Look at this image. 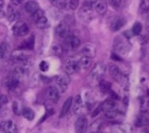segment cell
<instances>
[{
  "label": "cell",
  "instance_id": "cell-37",
  "mask_svg": "<svg viewBox=\"0 0 149 133\" xmlns=\"http://www.w3.org/2000/svg\"><path fill=\"white\" fill-rule=\"evenodd\" d=\"M53 114H54V111H53V109H48V111H47V113L45 114V116H43V117H42V118L40 119V121H39V123H41L42 121H45V119L49 118V117H50L51 115H53Z\"/></svg>",
  "mask_w": 149,
  "mask_h": 133
},
{
  "label": "cell",
  "instance_id": "cell-29",
  "mask_svg": "<svg viewBox=\"0 0 149 133\" xmlns=\"http://www.w3.org/2000/svg\"><path fill=\"white\" fill-rule=\"evenodd\" d=\"M142 29H143V26L142 24L139 22H136L133 25V28H132V33H133V35H135V36H138V35H141V33H142Z\"/></svg>",
  "mask_w": 149,
  "mask_h": 133
},
{
  "label": "cell",
  "instance_id": "cell-13",
  "mask_svg": "<svg viewBox=\"0 0 149 133\" xmlns=\"http://www.w3.org/2000/svg\"><path fill=\"white\" fill-rule=\"evenodd\" d=\"M45 96L52 103H57L60 100V92L57 91L55 87H48L45 89Z\"/></svg>",
  "mask_w": 149,
  "mask_h": 133
},
{
  "label": "cell",
  "instance_id": "cell-2",
  "mask_svg": "<svg viewBox=\"0 0 149 133\" xmlns=\"http://www.w3.org/2000/svg\"><path fill=\"white\" fill-rule=\"evenodd\" d=\"M113 49L120 55H125L130 50V43L124 36H118L113 40Z\"/></svg>",
  "mask_w": 149,
  "mask_h": 133
},
{
  "label": "cell",
  "instance_id": "cell-4",
  "mask_svg": "<svg viewBox=\"0 0 149 133\" xmlns=\"http://www.w3.org/2000/svg\"><path fill=\"white\" fill-rule=\"evenodd\" d=\"M70 83V77L68 74H61L55 77V88L61 93H65Z\"/></svg>",
  "mask_w": 149,
  "mask_h": 133
},
{
  "label": "cell",
  "instance_id": "cell-9",
  "mask_svg": "<svg viewBox=\"0 0 149 133\" xmlns=\"http://www.w3.org/2000/svg\"><path fill=\"white\" fill-rule=\"evenodd\" d=\"M72 109H74V114L77 115H82L84 111L88 109L86 108V104L83 102L81 95H76L72 100Z\"/></svg>",
  "mask_w": 149,
  "mask_h": 133
},
{
  "label": "cell",
  "instance_id": "cell-42",
  "mask_svg": "<svg viewBox=\"0 0 149 133\" xmlns=\"http://www.w3.org/2000/svg\"><path fill=\"white\" fill-rule=\"evenodd\" d=\"M147 30L149 32V16H148V19H147Z\"/></svg>",
  "mask_w": 149,
  "mask_h": 133
},
{
  "label": "cell",
  "instance_id": "cell-34",
  "mask_svg": "<svg viewBox=\"0 0 149 133\" xmlns=\"http://www.w3.org/2000/svg\"><path fill=\"white\" fill-rule=\"evenodd\" d=\"M109 4H111L112 8L115 9H119L122 4V0H109Z\"/></svg>",
  "mask_w": 149,
  "mask_h": 133
},
{
  "label": "cell",
  "instance_id": "cell-20",
  "mask_svg": "<svg viewBox=\"0 0 149 133\" xmlns=\"http://www.w3.org/2000/svg\"><path fill=\"white\" fill-rule=\"evenodd\" d=\"M94 10L101 15H104L107 11V1L106 0H97L93 4Z\"/></svg>",
  "mask_w": 149,
  "mask_h": 133
},
{
  "label": "cell",
  "instance_id": "cell-16",
  "mask_svg": "<svg viewBox=\"0 0 149 133\" xmlns=\"http://www.w3.org/2000/svg\"><path fill=\"white\" fill-rule=\"evenodd\" d=\"M0 129L3 133H17L16 125L12 120H6L0 123Z\"/></svg>",
  "mask_w": 149,
  "mask_h": 133
},
{
  "label": "cell",
  "instance_id": "cell-33",
  "mask_svg": "<svg viewBox=\"0 0 149 133\" xmlns=\"http://www.w3.org/2000/svg\"><path fill=\"white\" fill-rule=\"evenodd\" d=\"M141 10L146 12L149 10V0H141Z\"/></svg>",
  "mask_w": 149,
  "mask_h": 133
},
{
  "label": "cell",
  "instance_id": "cell-3",
  "mask_svg": "<svg viewBox=\"0 0 149 133\" xmlns=\"http://www.w3.org/2000/svg\"><path fill=\"white\" fill-rule=\"evenodd\" d=\"M79 18L82 22L84 23H90L94 19V9L93 6L89 4L88 1L84 2V4L81 7L80 11H79Z\"/></svg>",
  "mask_w": 149,
  "mask_h": 133
},
{
  "label": "cell",
  "instance_id": "cell-25",
  "mask_svg": "<svg viewBox=\"0 0 149 133\" xmlns=\"http://www.w3.org/2000/svg\"><path fill=\"white\" fill-rule=\"evenodd\" d=\"M22 115H23V117H24V118L27 119V120H29V121L35 118L34 111H33L31 108H29V107H23Z\"/></svg>",
  "mask_w": 149,
  "mask_h": 133
},
{
  "label": "cell",
  "instance_id": "cell-36",
  "mask_svg": "<svg viewBox=\"0 0 149 133\" xmlns=\"http://www.w3.org/2000/svg\"><path fill=\"white\" fill-rule=\"evenodd\" d=\"M12 109L15 114H19V103L17 101H14L13 104H12Z\"/></svg>",
  "mask_w": 149,
  "mask_h": 133
},
{
  "label": "cell",
  "instance_id": "cell-7",
  "mask_svg": "<svg viewBox=\"0 0 149 133\" xmlns=\"http://www.w3.org/2000/svg\"><path fill=\"white\" fill-rule=\"evenodd\" d=\"M12 62L16 65H29V61H28V55L25 54V52L23 50H15L12 52L11 54Z\"/></svg>",
  "mask_w": 149,
  "mask_h": 133
},
{
  "label": "cell",
  "instance_id": "cell-8",
  "mask_svg": "<svg viewBox=\"0 0 149 133\" xmlns=\"http://www.w3.org/2000/svg\"><path fill=\"white\" fill-rule=\"evenodd\" d=\"M12 29H13V35L16 37H24V36H27L29 34L28 24H26L25 22H22V21H17L15 23Z\"/></svg>",
  "mask_w": 149,
  "mask_h": 133
},
{
  "label": "cell",
  "instance_id": "cell-17",
  "mask_svg": "<svg viewBox=\"0 0 149 133\" xmlns=\"http://www.w3.org/2000/svg\"><path fill=\"white\" fill-rule=\"evenodd\" d=\"M82 56H86L89 59H93L95 54H96V48L95 46L92 43H86L81 49Z\"/></svg>",
  "mask_w": 149,
  "mask_h": 133
},
{
  "label": "cell",
  "instance_id": "cell-1",
  "mask_svg": "<svg viewBox=\"0 0 149 133\" xmlns=\"http://www.w3.org/2000/svg\"><path fill=\"white\" fill-rule=\"evenodd\" d=\"M102 109L104 111L105 116L107 118H116L120 113L119 104L117 103V101L112 100V99H108L106 100L104 103L102 104Z\"/></svg>",
  "mask_w": 149,
  "mask_h": 133
},
{
  "label": "cell",
  "instance_id": "cell-18",
  "mask_svg": "<svg viewBox=\"0 0 149 133\" xmlns=\"http://www.w3.org/2000/svg\"><path fill=\"white\" fill-rule=\"evenodd\" d=\"M124 24H125V20L121 18V16H117L110 23V29L112 32H118L124 26Z\"/></svg>",
  "mask_w": 149,
  "mask_h": 133
},
{
  "label": "cell",
  "instance_id": "cell-5",
  "mask_svg": "<svg viewBox=\"0 0 149 133\" xmlns=\"http://www.w3.org/2000/svg\"><path fill=\"white\" fill-rule=\"evenodd\" d=\"M4 88L11 93H16V91H19L21 89V80L15 78L12 75H9L3 81Z\"/></svg>",
  "mask_w": 149,
  "mask_h": 133
},
{
  "label": "cell",
  "instance_id": "cell-38",
  "mask_svg": "<svg viewBox=\"0 0 149 133\" xmlns=\"http://www.w3.org/2000/svg\"><path fill=\"white\" fill-rule=\"evenodd\" d=\"M102 111H103V109H102V104H101V105H100L98 107H96L95 109H94V111L92 113V117H96L97 115L100 114V113H101Z\"/></svg>",
  "mask_w": 149,
  "mask_h": 133
},
{
  "label": "cell",
  "instance_id": "cell-26",
  "mask_svg": "<svg viewBox=\"0 0 149 133\" xmlns=\"http://www.w3.org/2000/svg\"><path fill=\"white\" fill-rule=\"evenodd\" d=\"M35 24H36V26H37L38 28H40V29H45V28H47L49 26V21L48 19H47V16H43V18H41V19H39L37 21V22H35Z\"/></svg>",
  "mask_w": 149,
  "mask_h": 133
},
{
  "label": "cell",
  "instance_id": "cell-30",
  "mask_svg": "<svg viewBox=\"0 0 149 133\" xmlns=\"http://www.w3.org/2000/svg\"><path fill=\"white\" fill-rule=\"evenodd\" d=\"M7 16V7L2 0H0V18Z\"/></svg>",
  "mask_w": 149,
  "mask_h": 133
},
{
  "label": "cell",
  "instance_id": "cell-23",
  "mask_svg": "<svg viewBox=\"0 0 149 133\" xmlns=\"http://www.w3.org/2000/svg\"><path fill=\"white\" fill-rule=\"evenodd\" d=\"M79 65H80V69L83 70H88L92 65V59H89L86 56H81L80 59L78 60Z\"/></svg>",
  "mask_w": 149,
  "mask_h": 133
},
{
  "label": "cell",
  "instance_id": "cell-44",
  "mask_svg": "<svg viewBox=\"0 0 149 133\" xmlns=\"http://www.w3.org/2000/svg\"><path fill=\"white\" fill-rule=\"evenodd\" d=\"M148 94H149V91H148Z\"/></svg>",
  "mask_w": 149,
  "mask_h": 133
},
{
  "label": "cell",
  "instance_id": "cell-12",
  "mask_svg": "<svg viewBox=\"0 0 149 133\" xmlns=\"http://www.w3.org/2000/svg\"><path fill=\"white\" fill-rule=\"evenodd\" d=\"M106 71V66L103 63H98L92 68L91 73H90V77L95 79V80H102L103 76L105 75Z\"/></svg>",
  "mask_w": 149,
  "mask_h": 133
},
{
  "label": "cell",
  "instance_id": "cell-32",
  "mask_svg": "<svg viewBox=\"0 0 149 133\" xmlns=\"http://www.w3.org/2000/svg\"><path fill=\"white\" fill-rule=\"evenodd\" d=\"M68 7L70 10H76L79 7V0H68Z\"/></svg>",
  "mask_w": 149,
  "mask_h": 133
},
{
  "label": "cell",
  "instance_id": "cell-10",
  "mask_svg": "<svg viewBox=\"0 0 149 133\" xmlns=\"http://www.w3.org/2000/svg\"><path fill=\"white\" fill-rule=\"evenodd\" d=\"M80 39L77 36L74 35H69L68 37H66L64 39V49L66 50H76L80 47Z\"/></svg>",
  "mask_w": 149,
  "mask_h": 133
},
{
  "label": "cell",
  "instance_id": "cell-45",
  "mask_svg": "<svg viewBox=\"0 0 149 133\" xmlns=\"http://www.w3.org/2000/svg\"><path fill=\"white\" fill-rule=\"evenodd\" d=\"M122 1H124V0H122Z\"/></svg>",
  "mask_w": 149,
  "mask_h": 133
},
{
  "label": "cell",
  "instance_id": "cell-24",
  "mask_svg": "<svg viewBox=\"0 0 149 133\" xmlns=\"http://www.w3.org/2000/svg\"><path fill=\"white\" fill-rule=\"evenodd\" d=\"M98 87L101 89V91L103 93H110L111 92V83L106 80H100Z\"/></svg>",
  "mask_w": 149,
  "mask_h": 133
},
{
  "label": "cell",
  "instance_id": "cell-15",
  "mask_svg": "<svg viewBox=\"0 0 149 133\" xmlns=\"http://www.w3.org/2000/svg\"><path fill=\"white\" fill-rule=\"evenodd\" d=\"M55 33L58 37L63 38V39L68 37V36L70 35V32H69V26H68L67 23H65V22L60 23V24L57 25V27L55 28Z\"/></svg>",
  "mask_w": 149,
  "mask_h": 133
},
{
  "label": "cell",
  "instance_id": "cell-19",
  "mask_svg": "<svg viewBox=\"0 0 149 133\" xmlns=\"http://www.w3.org/2000/svg\"><path fill=\"white\" fill-rule=\"evenodd\" d=\"M34 47H35V37L34 35H31V36H29L27 39H25L22 43L19 44V50H23V51L24 50H33Z\"/></svg>",
  "mask_w": 149,
  "mask_h": 133
},
{
  "label": "cell",
  "instance_id": "cell-22",
  "mask_svg": "<svg viewBox=\"0 0 149 133\" xmlns=\"http://www.w3.org/2000/svg\"><path fill=\"white\" fill-rule=\"evenodd\" d=\"M72 97H68L67 100L65 101V103L63 104V107L61 109V113H60V118H63L65 117L66 115L68 114V111H70L71 106H72Z\"/></svg>",
  "mask_w": 149,
  "mask_h": 133
},
{
  "label": "cell",
  "instance_id": "cell-39",
  "mask_svg": "<svg viewBox=\"0 0 149 133\" xmlns=\"http://www.w3.org/2000/svg\"><path fill=\"white\" fill-rule=\"evenodd\" d=\"M23 1H24V0H11V4H13V6H19Z\"/></svg>",
  "mask_w": 149,
  "mask_h": 133
},
{
  "label": "cell",
  "instance_id": "cell-6",
  "mask_svg": "<svg viewBox=\"0 0 149 133\" xmlns=\"http://www.w3.org/2000/svg\"><path fill=\"white\" fill-rule=\"evenodd\" d=\"M109 75L111 76L112 79H115L120 85H125L127 82V77L120 70V68L117 65H111L109 67Z\"/></svg>",
  "mask_w": 149,
  "mask_h": 133
},
{
  "label": "cell",
  "instance_id": "cell-27",
  "mask_svg": "<svg viewBox=\"0 0 149 133\" xmlns=\"http://www.w3.org/2000/svg\"><path fill=\"white\" fill-rule=\"evenodd\" d=\"M8 53H9V44L7 42L0 43V59L7 57Z\"/></svg>",
  "mask_w": 149,
  "mask_h": 133
},
{
  "label": "cell",
  "instance_id": "cell-11",
  "mask_svg": "<svg viewBox=\"0 0 149 133\" xmlns=\"http://www.w3.org/2000/svg\"><path fill=\"white\" fill-rule=\"evenodd\" d=\"M65 71H66V74L68 75H72V74H76V73H78L80 71V65H79V62L78 60L76 59H68L66 62H65Z\"/></svg>",
  "mask_w": 149,
  "mask_h": 133
},
{
  "label": "cell",
  "instance_id": "cell-14",
  "mask_svg": "<svg viewBox=\"0 0 149 133\" xmlns=\"http://www.w3.org/2000/svg\"><path fill=\"white\" fill-rule=\"evenodd\" d=\"M76 133H86L88 130V119L83 116H80L74 123Z\"/></svg>",
  "mask_w": 149,
  "mask_h": 133
},
{
  "label": "cell",
  "instance_id": "cell-35",
  "mask_svg": "<svg viewBox=\"0 0 149 133\" xmlns=\"http://www.w3.org/2000/svg\"><path fill=\"white\" fill-rule=\"evenodd\" d=\"M39 68L42 73H45V71H48L49 70V63L48 62H45V61H42L40 64H39Z\"/></svg>",
  "mask_w": 149,
  "mask_h": 133
},
{
  "label": "cell",
  "instance_id": "cell-43",
  "mask_svg": "<svg viewBox=\"0 0 149 133\" xmlns=\"http://www.w3.org/2000/svg\"><path fill=\"white\" fill-rule=\"evenodd\" d=\"M51 1H55V0H51Z\"/></svg>",
  "mask_w": 149,
  "mask_h": 133
},
{
  "label": "cell",
  "instance_id": "cell-41",
  "mask_svg": "<svg viewBox=\"0 0 149 133\" xmlns=\"http://www.w3.org/2000/svg\"><path fill=\"white\" fill-rule=\"evenodd\" d=\"M96 1H97V0H88V2H89V4H91L92 6H93V4H95Z\"/></svg>",
  "mask_w": 149,
  "mask_h": 133
},
{
  "label": "cell",
  "instance_id": "cell-40",
  "mask_svg": "<svg viewBox=\"0 0 149 133\" xmlns=\"http://www.w3.org/2000/svg\"><path fill=\"white\" fill-rule=\"evenodd\" d=\"M111 59L112 60H116V61H121V57H119V55H117V54H115V53H112L111 54Z\"/></svg>",
  "mask_w": 149,
  "mask_h": 133
},
{
  "label": "cell",
  "instance_id": "cell-31",
  "mask_svg": "<svg viewBox=\"0 0 149 133\" xmlns=\"http://www.w3.org/2000/svg\"><path fill=\"white\" fill-rule=\"evenodd\" d=\"M43 16H45V12L42 11L41 9H39L38 11H36L34 14H33V20H34V22H37L38 20L41 19V18H43Z\"/></svg>",
  "mask_w": 149,
  "mask_h": 133
},
{
  "label": "cell",
  "instance_id": "cell-21",
  "mask_svg": "<svg viewBox=\"0 0 149 133\" xmlns=\"http://www.w3.org/2000/svg\"><path fill=\"white\" fill-rule=\"evenodd\" d=\"M25 11L27 13H29V14H34L35 12L38 11L39 10V4H38L37 1H34V0H30V1H27L26 4H25Z\"/></svg>",
  "mask_w": 149,
  "mask_h": 133
},
{
  "label": "cell",
  "instance_id": "cell-28",
  "mask_svg": "<svg viewBox=\"0 0 149 133\" xmlns=\"http://www.w3.org/2000/svg\"><path fill=\"white\" fill-rule=\"evenodd\" d=\"M52 53L54 54L55 56H62L64 53V48L62 47V46H60V44H54L52 47Z\"/></svg>",
  "mask_w": 149,
  "mask_h": 133
}]
</instances>
